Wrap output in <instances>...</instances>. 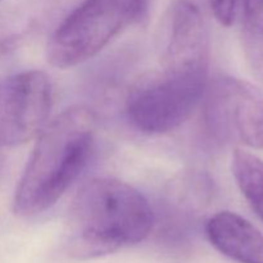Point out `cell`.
Returning a JSON list of instances; mask_svg holds the SVG:
<instances>
[{"label":"cell","mask_w":263,"mask_h":263,"mask_svg":"<svg viewBox=\"0 0 263 263\" xmlns=\"http://www.w3.org/2000/svg\"><path fill=\"white\" fill-rule=\"evenodd\" d=\"M153 226L154 212L139 190L121 180L95 177L72 199L64 249L74 259L99 258L141 243Z\"/></svg>","instance_id":"obj_1"},{"label":"cell","mask_w":263,"mask_h":263,"mask_svg":"<svg viewBox=\"0 0 263 263\" xmlns=\"http://www.w3.org/2000/svg\"><path fill=\"white\" fill-rule=\"evenodd\" d=\"M97 126L95 113L84 105L67 108L46 122L18 181L15 215H41L66 194L89 163Z\"/></svg>","instance_id":"obj_2"},{"label":"cell","mask_w":263,"mask_h":263,"mask_svg":"<svg viewBox=\"0 0 263 263\" xmlns=\"http://www.w3.org/2000/svg\"><path fill=\"white\" fill-rule=\"evenodd\" d=\"M146 3L85 0L54 31L46 46V59L59 69L85 63L138 22L145 13Z\"/></svg>","instance_id":"obj_3"},{"label":"cell","mask_w":263,"mask_h":263,"mask_svg":"<svg viewBox=\"0 0 263 263\" xmlns=\"http://www.w3.org/2000/svg\"><path fill=\"white\" fill-rule=\"evenodd\" d=\"M208 73L159 69L139 80L128 91L126 115L145 134H166L181 126L204 97Z\"/></svg>","instance_id":"obj_4"},{"label":"cell","mask_w":263,"mask_h":263,"mask_svg":"<svg viewBox=\"0 0 263 263\" xmlns=\"http://www.w3.org/2000/svg\"><path fill=\"white\" fill-rule=\"evenodd\" d=\"M203 116L221 143L263 149V90L244 80L217 77L207 85Z\"/></svg>","instance_id":"obj_5"},{"label":"cell","mask_w":263,"mask_h":263,"mask_svg":"<svg viewBox=\"0 0 263 263\" xmlns=\"http://www.w3.org/2000/svg\"><path fill=\"white\" fill-rule=\"evenodd\" d=\"M53 87L48 74L23 71L0 81V146H18L36 138L49 121Z\"/></svg>","instance_id":"obj_6"},{"label":"cell","mask_w":263,"mask_h":263,"mask_svg":"<svg viewBox=\"0 0 263 263\" xmlns=\"http://www.w3.org/2000/svg\"><path fill=\"white\" fill-rule=\"evenodd\" d=\"M161 68L208 73L210 43L200 10L190 0H176L164 17L161 33Z\"/></svg>","instance_id":"obj_7"},{"label":"cell","mask_w":263,"mask_h":263,"mask_svg":"<svg viewBox=\"0 0 263 263\" xmlns=\"http://www.w3.org/2000/svg\"><path fill=\"white\" fill-rule=\"evenodd\" d=\"M210 243L239 263H263V234L248 220L229 211L216 213L205 225Z\"/></svg>","instance_id":"obj_8"},{"label":"cell","mask_w":263,"mask_h":263,"mask_svg":"<svg viewBox=\"0 0 263 263\" xmlns=\"http://www.w3.org/2000/svg\"><path fill=\"white\" fill-rule=\"evenodd\" d=\"M233 174L241 194L263 222V161L251 152L236 149Z\"/></svg>","instance_id":"obj_9"},{"label":"cell","mask_w":263,"mask_h":263,"mask_svg":"<svg viewBox=\"0 0 263 263\" xmlns=\"http://www.w3.org/2000/svg\"><path fill=\"white\" fill-rule=\"evenodd\" d=\"M241 44L254 76L263 82V0H243Z\"/></svg>","instance_id":"obj_10"},{"label":"cell","mask_w":263,"mask_h":263,"mask_svg":"<svg viewBox=\"0 0 263 263\" xmlns=\"http://www.w3.org/2000/svg\"><path fill=\"white\" fill-rule=\"evenodd\" d=\"M239 0H210L211 9L216 20L222 26H231L236 15Z\"/></svg>","instance_id":"obj_11"},{"label":"cell","mask_w":263,"mask_h":263,"mask_svg":"<svg viewBox=\"0 0 263 263\" xmlns=\"http://www.w3.org/2000/svg\"><path fill=\"white\" fill-rule=\"evenodd\" d=\"M0 2H2V0H0Z\"/></svg>","instance_id":"obj_12"}]
</instances>
